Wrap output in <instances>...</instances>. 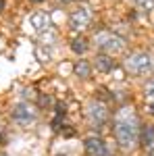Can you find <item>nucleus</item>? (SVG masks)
Returning <instances> with one entry per match:
<instances>
[{"instance_id":"1a4fd4ad","label":"nucleus","mask_w":154,"mask_h":156,"mask_svg":"<svg viewBox=\"0 0 154 156\" xmlns=\"http://www.w3.org/2000/svg\"><path fill=\"white\" fill-rule=\"evenodd\" d=\"M140 144L144 148H154V127L152 125H144L142 129H140Z\"/></svg>"},{"instance_id":"9b49d317","label":"nucleus","mask_w":154,"mask_h":156,"mask_svg":"<svg viewBox=\"0 0 154 156\" xmlns=\"http://www.w3.org/2000/svg\"><path fill=\"white\" fill-rule=\"evenodd\" d=\"M73 73H75L77 77L85 79V77H90V73H92V67H90V62H88V60H77V62L73 65Z\"/></svg>"},{"instance_id":"9d476101","label":"nucleus","mask_w":154,"mask_h":156,"mask_svg":"<svg viewBox=\"0 0 154 156\" xmlns=\"http://www.w3.org/2000/svg\"><path fill=\"white\" fill-rule=\"evenodd\" d=\"M94 65H96V69H98V71L108 73V71H113V67H115V60L110 58L108 54H100V56H96Z\"/></svg>"},{"instance_id":"a211bd4d","label":"nucleus","mask_w":154,"mask_h":156,"mask_svg":"<svg viewBox=\"0 0 154 156\" xmlns=\"http://www.w3.org/2000/svg\"><path fill=\"white\" fill-rule=\"evenodd\" d=\"M34 2H42V0H34Z\"/></svg>"},{"instance_id":"423d86ee","label":"nucleus","mask_w":154,"mask_h":156,"mask_svg":"<svg viewBox=\"0 0 154 156\" xmlns=\"http://www.w3.org/2000/svg\"><path fill=\"white\" fill-rule=\"evenodd\" d=\"M38 119V110L36 106H31L29 102H19L17 106L13 108V121L17 123V125H31V123H36Z\"/></svg>"},{"instance_id":"f03ea898","label":"nucleus","mask_w":154,"mask_h":156,"mask_svg":"<svg viewBox=\"0 0 154 156\" xmlns=\"http://www.w3.org/2000/svg\"><path fill=\"white\" fill-rule=\"evenodd\" d=\"M123 65L133 75H146L154 69V56L148 52H133L123 60Z\"/></svg>"},{"instance_id":"2eb2a0df","label":"nucleus","mask_w":154,"mask_h":156,"mask_svg":"<svg viewBox=\"0 0 154 156\" xmlns=\"http://www.w3.org/2000/svg\"><path fill=\"white\" fill-rule=\"evenodd\" d=\"M148 110H150V112L154 115V100H150V104H148Z\"/></svg>"},{"instance_id":"f257e3e1","label":"nucleus","mask_w":154,"mask_h":156,"mask_svg":"<svg viewBox=\"0 0 154 156\" xmlns=\"http://www.w3.org/2000/svg\"><path fill=\"white\" fill-rule=\"evenodd\" d=\"M113 129H115V137L123 150H131L140 140V123H138V117L133 115V110L129 108L119 110L115 123H113Z\"/></svg>"},{"instance_id":"20e7f679","label":"nucleus","mask_w":154,"mask_h":156,"mask_svg":"<svg viewBox=\"0 0 154 156\" xmlns=\"http://www.w3.org/2000/svg\"><path fill=\"white\" fill-rule=\"evenodd\" d=\"M31 27L36 31L40 40H44L46 44H52L54 42V29H52V19L50 15L44 11H38L31 15Z\"/></svg>"},{"instance_id":"dca6fc26","label":"nucleus","mask_w":154,"mask_h":156,"mask_svg":"<svg viewBox=\"0 0 154 156\" xmlns=\"http://www.w3.org/2000/svg\"><path fill=\"white\" fill-rule=\"evenodd\" d=\"M2 6H4V2H2V0H0V11H2Z\"/></svg>"},{"instance_id":"0eeeda50","label":"nucleus","mask_w":154,"mask_h":156,"mask_svg":"<svg viewBox=\"0 0 154 156\" xmlns=\"http://www.w3.org/2000/svg\"><path fill=\"white\" fill-rule=\"evenodd\" d=\"M92 17H94V12H92V9H88V6L75 9V11L71 12V17H69V27H71V31H83L88 25L92 23Z\"/></svg>"},{"instance_id":"7ed1b4c3","label":"nucleus","mask_w":154,"mask_h":156,"mask_svg":"<svg viewBox=\"0 0 154 156\" xmlns=\"http://www.w3.org/2000/svg\"><path fill=\"white\" fill-rule=\"evenodd\" d=\"M94 42H96V46L102 52H106V54H119L125 48V40L121 36H117V34H113V31H98Z\"/></svg>"},{"instance_id":"39448f33","label":"nucleus","mask_w":154,"mask_h":156,"mask_svg":"<svg viewBox=\"0 0 154 156\" xmlns=\"http://www.w3.org/2000/svg\"><path fill=\"white\" fill-rule=\"evenodd\" d=\"M85 117L94 125V129H102L108 121V106L100 100H92L85 108Z\"/></svg>"},{"instance_id":"ddd939ff","label":"nucleus","mask_w":154,"mask_h":156,"mask_svg":"<svg viewBox=\"0 0 154 156\" xmlns=\"http://www.w3.org/2000/svg\"><path fill=\"white\" fill-rule=\"evenodd\" d=\"M133 4H138L142 11H152L154 9V0H131Z\"/></svg>"},{"instance_id":"f8f14e48","label":"nucleus","mask_w":154,"mask_h":156,"mask_svg":"<svg viewBox=\"0 0 154 156\" xmlns=\"http://www.w3.org/2000/svg\"><path fill=\"white\" fill-rule=\"evenodd\" d=\"M71 50L77 52V54H83V52L88 50V42H85L83 37H75V40H71Z\"/></svg>"},{"instance_id":"6e6552de","label":"nucleus","mask_w":154,"mask_h":156,"mask_svg":"<svg viewBox=\"0 0 154 156\" xmlns=\"http://www.w3.org/2000/svg\"><path fill=\"white\" fill-rule=\"evenodd\" d=\"M85 152L90 156H110V148L108 144L102 140V137H98V135H90V137H85Z\"/></svg>"},{"instance_id":"4468645a","label":"nucleus","mask_w":154,"mask_h":156,"mask_svg":"<svg viewBox=\"0 0 154 156\" xmlns=\"http://www.w3.org/2000/svg\"><path fill=\"white\" fill-rule=\"evenodd\" d=\"M146 94H148L150 100H154V79H150V81L146 83Z\"/></svg>"},{"instance_id":"f3484780","label":"nucleus","mask_w":154,"mask_h":156,"mask_svg":"<svg viewBox=\"0 0 154 156\" xmlns=\"http://www.w3.org/2000/svg\"><path fill=\"white\" fill-rule=\"evenodd\" d=\"M148 156H154V150H152V152H150V154H148Z\"/></svg>"}]
</instances>
